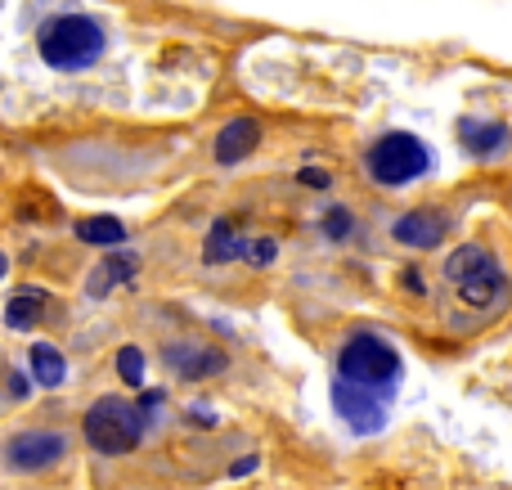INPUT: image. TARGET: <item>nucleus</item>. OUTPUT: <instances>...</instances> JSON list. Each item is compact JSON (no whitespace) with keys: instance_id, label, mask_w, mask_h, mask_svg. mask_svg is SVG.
Segmentation results:
<instances>
[{"instance_id":"6","label":"nucleus","mask_w":512,"mask_h":490,"mask_svg":"<svg viewBox=\"0 0 512 490\" xmlns=\"http://www.w3.org/2000/svg\"><path fill=\"white\" fill-rule=\"evenodd\" d=\"M68 459V437L59 428H27V432H14L5 441V468L9 473H23V477H36V473H50L54 464Z\"/></svg>"},{"instance_id":"10","label":"nucleus","mask_w":512,"mask_h":490,"mask_svg":"<svg viewBox=\"0 0 512 490\" xmlns=\"http://www.w3.org/2000/svg\"><path fill=\"white\" fill-rule=\"evenodd\" d=\"M256 144H261V122L256 117H230L212 144V158L216 167H239L256 153Z\"/></svg>"},{"instance_id":"21","label":"nucleus","mask_w":512,"mask_h":490,"mask_svg":"<svg viewBox=\"0 0 512 490\" xmlns=\"http://www.w3.org/2000/svg\"><path fill=\"white\" fill-rule=\"evenodd\" d=\"M185 423H189V428H216V423H221V414H216L212 405H189Z\"/></svg>"},{"instance_id":"13","label":"nucleus","mask_w":512,"mask_h":490,"mask_svg":"<svg viewBox=\"0 0 512 490\" xmlns=\"http://www.w3.org/2000/svg\"><path fill=\"white\" fill-rule=\"evenodd\" d=\"M243 257H248V239L234 234L225 216H216L212 234H207V243H203V261L207 266H230V261H243Z\"/></svg>"},{"instance_id":"17","label":"nucleus","mask_w":512,"mask_h":490,"mask_svg":"<svg viewBox=\"0 0 512 490\" xmlns=\"http://www.w3.org/2000/svg\"><path fill=\"white\" fill-rule=\"evenodd\" d=\"M113 365H117V378H122L126 387H135V392H140V387H144V374H149V365H144V351L135 347V342H126V347L117 351Z\"/></svg>"},{"instance_id":"2","label":"nucleus","mask_w":512,"mask_h":490,"mask_svg":"<svg viewBox=\"0 0 512 490\" xmlns=\"http://www.w3.org/2000/svg\"><path fill=\"white\" fill-rule=\"evenodd\" d=\"M333 378L364 396H378V401H396L400 383H405V356L396 351V342L378 329H355L342 338L337 347V365Z\"/></svg>"},{"instance_id":"5","label":"nucleus","mask_w":512,"mask_h":490,"mask_svg":"<svg viewBox=\"0 0 512 490\" xmlns=\"http://www.w3.org/2000/svg\"><path fill=\"white\" fill-rule=\"evenodd\" d=\"M364 171H369V180L382 185V189H405V185H414V180H423L427 171H432V149L409 131H387L369 149Z\"/></svg>"},{"instance_id":"25","label":"nucleus","mask_w":512,"mask_h":490,"mask_svg":"<svg viewBox=\"0 0 512 490\" xmlns=\"http://www.w3.org/2000/svg\"><path fill=\"white\" fill-rule=\"evenodd\" d=\"M400 288H405V293H427V284H423L418 270H405V275H400Z\"/></svg>"},{"instance_id":"11","label":"nucleus","mask_w":512,"mask_h":490,"mask_svg":"<svg viewBox=\"0 0 512 490\" xmlns=\"http://www.w3.org/2000/svg\"><path fill=\"white\" fill-rule=\"evenodd\" d=\"M508 126L504 122H495V117H463L459 122V144H463V153L468 158H477V162H490V158H499V153L508 149Z\"/></svg>"},{"instance_id":"20","label":"nucleus","mask_w":512,"mask_h":490,"mask_svg":"<svg viewBox=\"0 0 512 490\" xmlns=\"http://www.w3.org/2000/svg\"><path fill=\"white\" fill-rule=\"evenodd\" d=\"M167 405V392L162 387H140V401H135V410L144 414V419H153V410H162Z\"/></svg>"},{"instance_id":"7","label":"nucleus","mask_w":512,"mask_h":490,"mask_svg":"<svg viewBox=\"0 0 512 490\" xmlns=\"http://www.w3.org/2000/svg\"><path fill=\"white\" fill-rule=\"evenodd\" d=\"M328 401H333V414L355 432V437H378V432H387V423H391L387 401L355 392V387L337 383V378H333V387H328Z\"/></svg>"},{"instance_id":"12","label":"nucleus","mask_w":512,"mask_h":490,"mask_svg":"<svg viewBox=\"0 0 512 490\" xmlns=\"http://www.w3.org/2000/svg\"><path fill=\"white\" fill-rule=\"evenodd\" d=\"M140 275V257L135 252H113V257H104L95 270H90V279H86V297H108L117 284H131V279Z\"/></svg>"},{"instance_id":"23","label":"nucleus","mask_w":512,"mask_h":490,"mask_svg":"<svg viewBox=\"0 0 512 490\" xmlns=\"http://www.w3.org/2000/svg\"><path fill=\"white\" fill-rule=\"evenodd\" d=\"M256 468H261V455H243V459H234V464H230V477L239 482V477H252Z\"/></svg>"},{"instance_id":"3","label":"nucleus","mask_w":512,"mask_h":490,"mask_svg":"<svg viewBox=\"0 0 512 490\" xmlns=\"http://www.w3.org/2000/svg\"><path fill=\"white\" fill-rule=\"evenodd\" d=\"M36 50L54 72H86L104 59L108 32L90 14H54L36 32Z\"/></svg>"},{"instance_id":"16","label":"nucleus","mask_w":512,"mask_h":490,"mask_svg":"<svg viewBox=\"0 0 512 490\" xmlns=\"http://www.w3.org/2000/svg\"><path fill=\"white\" fill-rule=\"evenodd\" d=\"M77 239L90 248H117V243H126V225L117 216H86V221H77Z\"/></svg>"},{"instance_id":"4","label":"nucleus","mask_w":512,"mask_h":490,"mask_svg":"<svg viewBox=\"0 0 512 490\" xmlns=\"http://www.w3.org/2000/svg\"><path fill=\"white\" fill-rule=\"evenodd\" d=\"M81 437H86V446L95 450V455L122 459V455H135L140 441L149 437V419L135 410V401L108 392L81 414Z\"/></svg>"},{"instance_id":"1","label":"nucleus","mask_w":512,"mask_h":490,"mask_svg":"<svg viewBox=\"0 0 512 490\" xmlns=\"http://www.w3.org/2000/svg\"><path fill=\"white\" fill-rule=\"evenodd\" d=\"M441 279L454 297H459L463 311H472L477 320H495L512 306V275L499 266V257L481 243H459V248L445 257Z\"/></svg>"},{"instance_id":"14","label":"nucleus","mask_w":512,"mask_h":490,"mask_svg":"<svg viewBox=\"0 0 512 490\" xmlns=\"http://www.w3.org/2000/svg\"><path fill=\"white\" fill-rule=\"evenodd\" d=\"M45 302H50L45 288H18V293L5 302V324L9 329H18V333H32L36 324H41V315H45Z\"/></svg>"},{"instance_id":"18","label":"nucleus","mask_w":512,"mask_h":490,"mask_svg":"<svg viewBox=\"0 0 512 490\" xmlns=\"http://www.w3.org/2000/svg\"><path fill=\"white\" fill-rule=\"evenodd\" d=\"M319 230H324L328 243H346L355 234V216L346 212L342 203H333V207H324V216H319Z\"/></svg>"},{"instance_id":"19","label":"nucleus","mask_w":512,"mask_h":490,"mask_svg":"<svg viewBox=\"0 0 512 490\" xmlns=\"http://www.w3.org/2000/svg\"><path fill=\"white\" fill-rule=\"evenodd\" d=\"M274 257H279V243H274V239H248V257H243L248 266L261 270V266H270Z\"/></svg>"},{"instance_id":"15","label":"nucleus","mask_w":512,"mask_h":490,"mask_svg":"<svg viewBox=\"0 0 512 490\" xmlns=\"http://www.w3.org/2000/svg\"><path fill=\"white\" fill-rule=\"evenodd\" d=\"M27 365H32V383L36 387H63L68 383V360H63V351L50 347V342H32Z\"/></svg>"},{"instance_id":"24","label":"nucleus","mask_w":512,"mask_h":490,"mask_svg":"<svg viewBox=\"0 0 512 490\" xmlns=\"http://www.w3.org/2000/svg\"><path fill=\"white\" fill-rule=\"evenodd\" d=\"M9 396H14V401H27V396H32V378H27V374H9Z\"/></svg>"},{"instance_id":"9","label":"nucleus","mask_w":512,"mask_h":490,"mask_svg":"<svg viewBox=\"0 0 512 490\" xmlns=\"http://www.w3.org/2000/svg\"><path fill=\"white\" fill-rule=\"evenodd\" d=\"M445 234H450V216L436 212V207H414V212H405L396 225H391V239H396L400 248H414V252L441 248Z\"/></svg>"},{"instance_id":"22","label":"nucleus","mask_w":512,"mask_h":490,"mask_svg":"<svg viewBox=\"0 0 512 490\" xmlns=\"http://www.w3.org/2000/svg\"><path fill=\"white\" fill-rule=\"evenodd\" d=\"M297 185H306V189H328V185H333V176H328L324 167H301V171H297Z\"/></svg>"},{"instance_id":"8","label":"nucleus","mask_w":512,"mask_h":490,"mask_svg":"<svg viewBox=\"0 0 512 490\" xmlns=\"http://www.w3.org/2000/svg\"><path fill=\"white\" fill-rule=\"evenodd\" d=\"M162 365L180 378V383H203V378H221L230 369V356L212 342H194V338H180L171 347H162Z\"/></svg>"},{"instance_id":"26","label":"nucleus","mask_w":512,"mask_h":490,"mask_svg":"<svg viewBox=\"0 0 512 490\" xmlns=\"http://www.w3.org/2000/svg\"><path fill=\"white\" fill-rule=\"evenodd\" d=\"M9 275V257H5V252H0V279H5Z\"/></svg>"}]
</instances>
